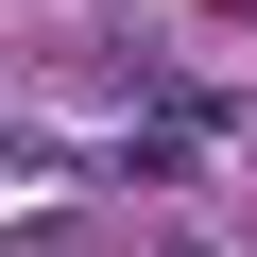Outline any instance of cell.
<instances>
[{
	"mask_svg": "<svg viewBox=\"0 0 257 257\" xmlns=\"http://www.w3.org/2000/svg\"><path fill=\"white\" fill-rule=\"evenodd\" d=\"M138 257H206V240H138Z\"/></svg>",
	"mask_w": 257,
	"mask_h": 257,
	"instance_id": "obj_1",
	"label": "cell"
}]
</instances>
